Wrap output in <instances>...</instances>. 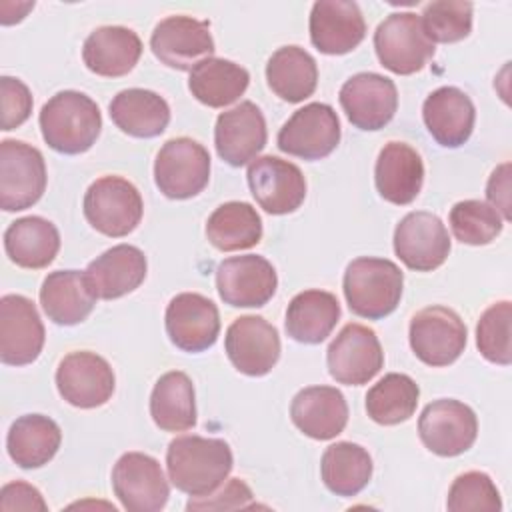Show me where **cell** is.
<instances>
[{"label": "cell", "mask_w": 512, "mask_h": 512, "mask_svg": "<svg viewBox=\"0 0 512 512\" xmlns=\"http://www.w3.org/2000/svg\"><path fill=\"white\" fill-rule=\"evenodd\" d=\"M232 466V450L220 438L178 436L166 450L168 476L188 496L212 494L228 478Z\"/></svg>", "instance_id": "1"}, {"label": "cell", "mask_w": 512, "mask_h": 512, "mask_svg": "<svg viewBox=\"0 0 512 512\" xmlns=\"http://www.w3.org/2000/svg\"><path fill=\"white\" fill-rule=\"evenodd\" d=\"M44 142L60 154H82L92 148L102 130L98 104L78 90L54 94L40 110Z\"/></svg>", "instance_id": "2"}, {"label": "cell", "mask_w": 512, "mask_h": 512, "mask_svg": "<svg viewBox=\"0 0 512 512\" xmlns=\"http://www.w3.org/2000/svg\"><path fill=\"white\" fill-rule=\"evenodd\" d=\"M402 270L386 258L362 256L344 272V296L356 316L380 320L392 314L402 298Z\"/></svg>", "instance_id": "3"}, {"label": "cell", "mask_w": 512, "mask_h": 512, "mask_svg": "<svg viewBox=\"0 0 512 512\" xmlns=\"http://www.w3.org/2000/svg\"><path fill=\"white\" fill-rule=\"evenodd\" d=\"M84 216L104 236L130 234L142 220L144 202L138 188L122 176H102L84 194Z\"/></svg>", "instance_id": "4"}, {"label": "cell", "mask_w": 512, "mask_h": 512, "mask_svg": "<svg viewBox=\"0 0 512 512\" xmlns=\"http://www.w3.org/2000/svg\"><path fill=\"white\" fill-rule=\"evenodd\" d=\"M374 50L380 64L400 76L420 72L434 56V42L426 36L414 12H394L374 32Z\"/></svg>", "instance_id": "5"}, {"label": "cell", "mask_w": 512, "mask_h": 512, "mask_svg": "<svg viewBox=\"0 0 512 512\" xmlns=\"http://www.w3.org/2000/svg\"><path fill=\"white\" fill-rule=\"evenodd\" d=\"M210 180L208 150L186 136L164 142L154 160V182L172 200H186L200 194Z\"/></svg>", "instance_id": "6"}, {"label": "cell", "mask_w": 512, "mask_h": 512, "mask_svg": "<svg viewBox=\"0 0 512 512\" xmlns=\"http://www.w3.org/2000/svg\"><path fill=\"white\" fill-rule=\"evenodd\" d=\"M46 190V164L38 148L22 140L0 142V208L26 210Z\"/></svg>", "instance_id": "7"}, {"label": "cell", "mask_w": 512, "mask_h": 512, "mask_svg": "<svg viewBox=\"0 0 512 512\" xmlns=\"http://www.w3.org/2000/svg\"><path fill=\"white\" fill-rule=\"evenodd\" d=\"M410 348L428 366H448L466 348L468 330L464 320L446 306H428L410 320Z\"/></svg>", "instance_id": "8"}, {"label": "cell", "mask_w": 512, "mask_h": 512, "mask_svg": "<svg viewBox=\"0 0 512 512\" xmlns=\"http://www.w3.org/2000/svg\"><path fill=\"white\" fill-rule=\"evenodd\" d=\"M328 372L338 384H368L384 366V352L376 332L364 324L350 322L326 350Z\"/></svg>", "instance_id": "9"}, {"label": "cell", "mask_w": 512, "mask_h": 512, "mask_svg": "<svg viewBox=\"0 0 512 512\" xmlns=\"http://www.w3.org/2000/svg\"><path fill=\"white\" fill-rule=\"evenodd\" d=\"M112 488L128 512H158L170 496L160 462L144 452H126L116 460Z\"/></svg>", "instance_id": "10"}, {"label": "cell", "mask_w": 512, "mask_h": 512, "mask_svg": "<svg viewBox=\"0 0 512 512\" xmlns=\"http://www.w3.org/2000/svg\"><path fill=\"white\" fill-rule=\"evenodd\" d=\"M418 434L430 452L450 458L472 448L478 436V420L468 404L440 398L422 410Z\"/></svg>", "instance_id": "11"}, {"label": "cell", "mask_w": 512, "mask_h": 512, "mask_svg": "<svg viewBox=\"0 0 512 512\" xmlns=\"http://www.w3.org/2000/svg\"><path fill=\"white\" fill-rule=\"evenodd\" d=\"M340 142V120L330 104L310 102L298 108L278 132V148L304 160H320Z\"/></svg>", "instance_id": "12"}, {"label": "cell", "mask_w": 512, "mask_h": 512, "mask_svg": "<svg viewBox=\"0 0 512 512\" xmlns=\"http://www.w3.org/2000/svg\"><path fill=\"white\" fill-rule=\"evenodd\" d=\"M150 48L168 68L192 70L198 62L214 54L210 22L184 14L168 16L154 26Z\"/></svg>", "instance_id": "13"}, {"label": "cell", "mask_w": 512, "mask_h": 512, "mask_svg": "<svg viewBox=\"0 0 512 512\" xmlns=\"http://www.w3.org/2000/svg\"><path fill=\"white\" fill-rule=\"evenodd\" d=\"M56 388L68 404L88 410L98 408L112 398L116 378L102 356L88 350H76L60 360Z\"/></svg>", "instance_id": "14"}, {"label": "cell", "mask_w": 512, "mask_h": 512, "mask_svg": "<svg viewBox=\"0 0 512 512\" xmlns=\"http://www.w3.org/2000/svg\"><path fill=\"white\" fill-rule=\"evenodd\" d=\"M274 266L258 254L232 256L216 268V288L224 304L234 308L264 306L276 292Z\"/></svg>", "instance_id": "15"}, {"label": "cell", "mask_w": 512, "mask_h": 512, "mask_svg": "<svg viewBox=\"0 0 512 512\" xmlns=\"http://www.w3.org/2000/svg\"><path fill=\"white\" fill-rule=\"evenodd\" d=\"M44 338V324L30 298L22 294L0 298V360L4 364H32L42 352Z\"/></svg>", "instance_id": "16"}, {"label": "cell", "mask_w": 512, "mask_h": 512, "mask_svg": "<svg viewBox=\"0 0 512 512\" xmlns=\"http://www.w3.org/2000/svg\"><path fill=\"white\" fill-rule=\"evenodd\" d=\"M394 252L410 270L432 272L450 254L448 230L432 212H410L396 224Z\"/></svg>", "instance_id": "17"}, {"label": "cell", "mask_w": 512, "mask_h": 512, "mask_svg": "<svg viewBox=\"0 0 512 512\" xmlns=\"http://www.w3.org/2000/svg\"><path fill=\"white\" fill-rule=\"evenodd\" d=\"M248 186L258 206L268 214H290L306 198L302 170L278 156H258L248 166Z\"/></svg>", "instance_id": "18"}, {"label": "cell", "mask_w": 512, "mask_h": 512, "mask_svg": "<svg viewBox=\"0 0 512 512\" xmlns=\"http://www.w3.org/2000/svg\"><path fill=\"white\" fill-rule=\"evenodd\" d=\"M226 356L232 366L246 376L268 374L280 358V336L262 316H240L236 318L224 338Z\"/></svg>", "instance_id": "19"}, {"label": "cell", "mask_w": 512, "mask_h": 512, "mask_svg": "<svg viewBox=\"0 0 512 512\" xmlns=\"http://www.w3.org/2000/svg\"><path fill=\"white\" fill-rule=\"evenodd\" d=\"M340 106L360 130H380L396 114V84L376 72H360L350 76L340 88Z\"/></svg>", "instance_id": "20"}, {"label": "cell", "mask_w": 512, "mask_h": 512, "mask_svg": "<svg viewBox=\"0 0 512 512\" xmlns=\"http://www.w3.org/2000/svg\"><path fill=\"white\" fill-rule=\"evenodd\" d=\"M164 320L170 342L184 352H204L220 334L216 304L198 292L176 294L166 306Z\"/></svg>", "instance_id": "21"}, {"label": "cell", "mask_w": 512, "mask_h": 512, "mask_svg": "<svg viewBox=\"0 0 512 512\" xmlns=\"http://www.w3.org/2000/svg\"><path fill=\"white\" fill-rule=\"evenodd\" d=\"M266 140L268 132L264 114L250 100L240 102L216 118V152L230 166H244L258 158V152H262Z\"/></svg>", "instance_id": "22"}, {"label": "cell", "mask_w": 512, "mask_h": 512, "mask_svg": "<svg viewBox=\"0 0 512 512\" xmlns=\"http://www.w3.org/2000/svg\"><path fill=\"white\" fill-rule=\"evenodd\" d=\"M310 40L322 54L352 52L366 36V22L356 2L318 0L310 12Z\"/></svg>", "instance_id": "23"}, {"label": "cell", "mask_w": 512, "mask_h": 512, "mask_svg": "<svg viewBox=\"0 0 512 512\" xmlns=\"http://www.w3.org/2000/svg\"><path fill=\"white\" fill-rule=\"evenodd\" d=\"M290 418L308 438L332 440L348 424V404L334 386H308L292 398Z\"/></svg>", "instance_id": "24"}, {"label": "cell", "mask_w": 512, "mask_h": 512, "mask_svg": "<svg viewBox=\"0 0 512 512\" xmlns=\"http://www.w3.org/2000/svg\"><path fill=\"white\" fill-rule=\"evenodd\" d=\"M422 118L440 146L458 148L468 142L474 130L476 110L466 92L456 86H440L426 96Z\"/></svg>", "instance_id": "25"}, {"label": "cell", "mask_w": 512, "mask_h": 512, "mask_svg": "<svg viewBox=\"0 0 512 512\" xmlns=\"http://www.w3.org/2000/svg\"><path fill=\"white\" fill-rule=\"evenodd\" d=\"M148 262L140 248L118 244L102 252L84 270L96 298L114 300L136 290L146 278Z\"/></svg>", "instance_id": "26"}, {"label": "cell", "mask_w": 512, "mask_h": 512, "mask_svg": "<svg viewBox=\"0 0 512 512\" xmlns=\"http://www.w3.org/2000/svg\"><path fill=\"white\" fill-rule=\"evenodd\" d=\"M378 194L396 206L410 204L424 184V162L406 142H388L378 154L374 168Z\"/></svg>", "instance_id": "27"}, {"label": "cell", "mask_w": 512, "mask_h": 512, "mask_svg": "<svg viewBox=\"0 0 512 512\" xmlns=\"http://www.w3.org/2000/svg\"><path fill=\"white\" fill-rule=\"evenodd\" d=\"M142 56L140 36L126 26H100L88 34L82 46L86 68L104 78L128 74Z\"/></svg>", "instance_id": "28"}, {"label": "cell", "mask_w": 512, "mask_h": 512, "mask_svg": "<svg viewBox=\"0 0 512 512\" xmlns=\"http://www.w3.org/2000/svg\"><path fill=\"white\" fill-rule=\"evenodd\" d=\"M40 304L54 324L74 326L88 318L96 304V296L84 272L56 270L42 282Z\"/></svg>", "instance_id": "29"}, {"label": "cell", "mask_w": 512, "mask_h": 512, "mask_svg": "<svg viewBox=\"0 0 512 512\" xmlns=\"http://www.w3.org/2000/svg\"><path fill=\"white\" fill-rule=\"evenodd\" d=\"M112 122L134 138H154L160 136L170 122L168 102L144 88H128L118 92L110 106Z\"/></svg>", "instance_id": "30"}, {"label": "cell", "mask_w": 512, "mask_h": 512, "mask_svg": "<svg viewBox=\"0 0 512 512\" xmlns=\"http://www.w3.org/2000/svg\"><path fill=\"white\" fill-rule=\"evenodd\" d=\"M4 250L20 268H46L60 250L58 228L42 216L18 218L4 232Z\"/></svg>", "instance_id": "31"}, {"label": "cell", "mask_w": 512, "mask_h": 512, "mask_svg": "<svg viewBox=\"0 0 512 512\" xmlns=\"http://www.w3.org/2000/svg\"><path fill=\"white\" fill-rule=\"evenodd\" d=\"M60 442V426L44 414H24L16 418L6 436L8 456L26 470L48 464L56 456Z\"/></svg>", "instance_id": "32"}, {"label": "cell", "mask_w": 512, "mask_h": 512, "mask_svg": "<svg viewBox=\"0 0 512 512\" xmlns=\"http://www.w3.org/2000/svg\"><path fill=\"white\" fill-rule=\"evenodd\" d=\"M340 320V304L332 292L304 290L286 308V332L302 344H320Z\"/></svg>", "instance_id": "33"}, {"label": "cell", "mask_w": 512, "mask_h": 512, "mask_svg": "<svg viewBox=\"0 0 512 512\" xmlns=\"http://www.w3.org/2000/svg\"><path fill=\"white\" fill-rule=\"evenodd\" d=\"M150 416L164 432H186L194 428L196 398L188 374L172 370L156 380L150 394Z\"/></svg>", "instance_id": "34"}, {"label": "cell", "mask_w": 512, "mask_h": 512, "mask_svg": "<svg viewBox=\"0 0 512 512\" xmlns=\"http://www.w3.org/2000/svg\"><path fill=\"white\" fill-rule=\"evenodd\" d=\"M248 82L250 74L246 68L232 60L212 56L190 70L188 88L198 102L210 108H224L246 92Z\"/></svg>", "instance_id": "35"}, {"label": "cell", "mask_w": 512, "mask_h": 512, "mask_svg": "<svg viewBox=\"0 0 512 512\" xmlns=\"http://www.w3.org/2000/svg\"><path fill=\"white\" fill-rule=\"evenodd\" d=\"M266 80L278 98L296 104L314 94L318 84V66L304 48L282 46L266 64Z\"/></svg>", "instance_id": "36"}, {"label": "cell", "mask_w": 512, "mask_h": 512, "mask_svg": "<svg viewBox=\"0 0 512 512\" xmlns=\"http://www.w3.org/2000/svg\"><path fill=\"white\" fill-rule=\"evenodd\" d=\"M208 242L222 252L252 248L262 238V220L248 202H224L206 222Z\"/></svg>", "instance_id": "37"}, {"label": "cell", "mask_w": 512, "mask_h": 512, "mask_svg": "<svg viewBox=\"0 0 512 512\" xmlns=\"http://www.w3.org/2000/svg\"><path fill=\"white\" fill-rule=\"evenodd\" d=\"M320 474L332 494L356 496L372 478V458L360 444L336 442L324 450Z\"/></svg>", "instance_id": "38"}, {"label": "cell", "mask_w": 512, "mask_h": 512, "mask_svg": "<svg viewBox=\"0 0 512 512\" xmlns=\"http://www.w3.org/2000/svg\"><path fill=\"white\" fill-rule=\"evenodd\" d=\"M418 398L420 388L408 374L390 372L368 390L366 412L376 424L394 426L416 412Z\"/></svg>", "instance_id": "39"}, {"label": "cell", "mask_w": 512, "mask_h": 512, "mask_svg": "<svg viewBox=\"0 0 512 512\" xmlns=\"http://www.w3.org/2000/svg\"><path fill=\"white\" fill-rule=\"evenodd\" d=\"M502 226L500 212L482 200H460L450 210L452 234L462 244H490L500 236Z\"/></svg>", "instance_id": "40"}, {"label": "cell", "mask_w": 512, "mask_h": 512, "mask_svg": "<svg viewBox=\"0 0 512 512\" xmlns=\"http://www.w3.org/2000/svg\"><path fill=\"white\" fill-rule=\"evenodd\" d=\"M422 26L432 42L452 44L472 32V4L458 0H436L424 6Z\"/></svg>", "instance_id": "41"}, {"label": "cell", "mask_w": 512, "mask_h": 512, "mask_svg": "<svg viewBox=\"0 0 512 512\" xmlns=\"http://www.w3.org/2000/svg\"><path fill=\"white\" fill-rule=\"evenodd\" d=\"M510 320H512V304L508 300L494 302L486 308L476 326V346L480 354L500 366H508L512 362L510 350Z\"/></svg>", "instance_id": "42"}, {"label": "cell", "mask_w": 512, "mask_h": 512, "mask_svg": "<svg viewBox=\"0 0 512 512\" xmlns=\"http://www.w3.org/2000/svg\"><path fill=\"white\" fill-rule=\"evenodd\" d=\"M446 508L450 512H500L502 500L492 478L480 470H470L452 482Z\"/></svg>", "instance_id": "43"}, {"label": "cell", "mask_w": 512, "mask_h": 512, "mask_svg": "<svg viewBox=\"0 0 512 512\" xmlns=\"http://www.w3.org/2000/svg\"><path fill=\"white\" fill-rule=\"evenodd\" d=\"M2 130H14L24 124L32 112V94L28 86L12 76L0 78Z\"/></svg>", "instance_id": "44"}, {"label": "cell", "mask_w": 512, "mask_h": 512, "mask_svg": "<svg viewBox=\"0 0 512 512\" xmlns=\"http://www.w3.org/2000/svg\"><path fill=\"white\" fill-rule=\"evenodd\" d=\"M254 496L250 486L242 478H232L220 492L206 496H192L186 504V510H238L254 508Z\"/></svg>", "instance_id": "45"}, {"label": "cell", "mask_w": 512, "mask_h": 512, "mask_svg": "<svg viewBox=\"0 0 512 512\" xmlns=\"http://www.w3.org/2000/svg\"><path fill=\"white\" fill-rule=\"evenodd\" d=\"M0 510L12 512V510H48V504L44 502L38 488H34L28 482L16 480L8 482L0 490Z\"/></svg>", "instance_id": "46"}, {"label": "cell", "mask_w": 512, "mask_h": 512, "mask_svg": "<svg viewBox=\"0 0 512 512\" xmlns=\"http://www.w3.org/2000/svg\"><path fill=\"white\" fill-rule=\"evenodd\" d=\"M486 198L490 206L502 212V220H510V164H500L486 186Z\"/></svg>", "instance_id": "47"}]
</instances>
